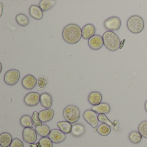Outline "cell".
<instances>
[{
	"instance_id": "1",
	"label": "cell",
	"mask_w": 147,
	"mask_h": 147,
	"mask_svg": "<svg viewBox=\"0 0 147 147\" xmlns=\"http://www.w3.org/2000/svg\"><path fill=\"white\" fill-rule=\"evenodd\" d=\"M62 35L63 38L66 42L69 44H75L82 37V29L76 24H69L63 28Z\"/></svg>"
},
{
	"instance_id": "2",
	"label": "cell",
	"mask_w": 147,
	"mask_h": 147,
	"mask_svg": "<svg viewBox=\"0 0 147 147\" xmlns=\"http://www.w3.org/2000/svg\"><path fill=\"white\" fill-rule=\"evenodd\" d=\"M102 38L104 45L110 51H116L120 47V39L113 32H106L103 34Z\"/></svg>"
},
{
	"instance_id": "3",
	"label": "cell",
	"mask_w": 147,
	"mask_h": 147,
	"mask_svg": "<svg viewBox=\"0 0 147 147\" xmlns=\"http://www.w3.org/2000/svg\"><path fill=\"white\" fill-rule=\"evenodd\" d=\"M126 25L128 30L131 33L138 34L144 29V21L140 16L133 15L128 19Z\"/></svg>"
},
{
	"instance_id": "4",
	"label": "cell",
	"mask_w": 147,
	"mask_h": 147,
	"mask_svg": "<svg viewBox=\"0 0 147 147\" xmlns=\"http://www.w3.org/2000/svg\"><path fill=\"white\" fill-rule=\"evenodd\" d=\"M63 114L66 121L71 123H76L80 117V109L74 105H69L66 107L63 110Z\"/></svg>"
},
{
	"instance_id": "5",
	"label": "cell",
	"mask_w": 147,
	"mask_h": 147,
	"mask_svg": "<svg viewBox=\"0 0 147 147\" xmlns=\"http://www.w3.org/2000/svg\"><path fill=\"white\" fill-rule=\"evenodd\" d=\"M20 77V72L18 70L10 69L5 74L4 81L9 86H14L18 82Z\"/></svg>"
},
{
	"instance_id": "6",
	"label": "cell",
	"mask_w": 147,
	"mask_h": 147,
	"mask_svg": "<svg viewBox=\"0 0 147 147\" xmlns=\"http://www.w3.org/2000/svg\"><path fill=\"white\" fill-rule=\"evenodd\" d=\"M104 25L105 28L109 31H117L121 27V20L118 17L115 16L110 17L105 20Z\"/></svg>"
},
{
	"instance_id": "7",
	"label": "cell",
	"mask_w": 147,
	"mask_h": 147,
	"mask_svg": "<svg viewBox=\"0 0 147 147\" xmlns=\"http://www.w3.org/2000/svg\"><path fill=\"white\" fill-rule=\"evenodd\" d=\"M83 116L86 122L93 128H95L98 126L99 120L96 112L92 110H87L84 112Z\"/></svg>"
},
{
	"instance_id": "8",
	"label": "cell",
	"mask_w": 147,
	"mask_h": 147,
	"mask_svg": "<svg viewBox=\"0 0 147 147\" xmlns=\"http://www.w3.org/2000/svg\"><path fill=\"white\" fill-rule=\"evenodd\" d=\"M41 94L37 92H31L24 98V102L27 106L33 107L37 105L40 102Z\"/></svg>"
},
{
	"instance_id": "9",
	"label": "cell",
	"mask_w": 147,
	"mask_h": 147,
	"mask_svg": "<svg viewBox=\"0 0 147 147\" xmlns=\"http://www.w3.org/2000/svg\"><path fill=\"white\" fill-rule=\"evenodd\" d=\"M32 128H25L23 131V138L28 143H35L37 140V134Z\"/></svg>"
},
{
	"instance_id": "10",
	"label": "cell",
	"mask_w": 147,
	"mask_h": 147,
	"mask_svg": "<svg viewBox=\"0 0 147 147\" xmlns=\"http://www.w3.org/2000/svg\"><path fill=\"white\" fill-rule=\"evenodd\" d=\"M49 138L52 142L55 144L62 142L66 138V134L58 129H53L51 131Z\"/></svg>"
},
{
	"instance_id": "11",
	"label": "cell",
	"mask_w": 147,
	"mask_h": 147,
	"mask_svg": "<svg viewBox=\"0 0 147 147\" xmlns=\"http://www.w3.org/2000/svg\"><path fill=\"white\" fill-rule=\"evenodd\" d=\"M88 43L89 47L94 51L100 49L104 45L103 38L98 35H95L88 39Z\"/></svg>"
},
{
	"instance_id": "12",
	"label": "cell",
	"mask_w": 147,
	"mask_h": 147,
	"mask_svg": "<svg viewBox=\"0 0 147 147\" xmlns=\"http://www.w3.org/2000/svg\"><path fill=\"white\" fill-rule=\"evenodd\" d=\"M37 84V80L32 75L26 76L22 80V85L24 88L27 90L33 89Z\"/></svg>"
},
{
	"instance_id": "13",
	"label": "cell",
	"mask_w": 147,
	"mask_h": 147,
	"mask_svg": "<svg viewBox=\"0 0 147 147\" xmlns=\"http://www.w3.org/2000/svg\"><path fill=\"white\" fill-rule=\"evenodd\" d=\"M82 37L85 40H88L95 35V26L91 24H87L82 29Z\"/></svg>"
},
{
	"instance_id": "14",
	"label": "cell",
	"mask_w": 147,
	"mask_h": 147,
	"mask_svg": "<svg viewBox=\"0 0 147 147\" xmlns=\"http://www.w3.org/2000/svg\"><path fill=\"white\" fill-rule=\"evenodd\" d=\"M38 113L39 119L42 123H47L52 120L55 114V111L50 108L40 111Z\"/></svg>"
},
{
	"instance_id": "15",
	"label": "cell",
	"mask_w": 147,
	"mask_h": 147,
	"mask_svg": "<svg viewBox=\"0 0 147 147\" xmlns=\"http://www.w3.org/2000/svg\"><path fill=\"white\" fill-rule=\"evenodd\" d=\"M30 16L36 20H42L43 17V13L39 6L32 5L29 8Z\"/></svg>"
},
{
	"instance_id": "16",
	"label": "cell",
	"mask_w": 147,
	"mask_h": 147,
	"mask_svg": "<svg viewBox=\"0 0 147 147\" xmlns=\"http://www.w3.org/2000/svg\"><path fill=\"white\" fill-rule=\"evenodd\" d=\"M40 102L43 107L46 109H50L53 104L52 96L48 93H42L40 96Z\"/></svg>"
},
{
	"instance_id": "17",
	"label": "cell",
	"mask_w": 147,
	"mask_h": 147,
	"mask_svg": "<svg viewBox=\"0 0 147 147\" xmlns=\"http://www.w3.org/2000/svg\"><path fill=\"white\" fill-rule=\"evenodd\" d=\"M102 100V94L99 92H92L88 95V102L92 105L96 106L99 105L101 103Z\"/></svg>"
},
{
	"instance_id": "18",
	"label": "cell",
	"mask_w": 147,
	"mask_h": 147,
	"mask_svg": "<svg viewBox=\"0 0 147 147\" xmlns=\"http://www.w3.org/2000/svg\"><path fill=\"white\" fill-rule=\"evenodd\" d=\"M91 110L99 114H107L111 111V107L107 103H101L98 105L92 107Z\"/></svg>"
},
{
	"instance_id": "19",
	"label": "cell",
	"mask_w": 147,
	"mask_h": 147,
	"mask_svg": "<svg viewBox=\"0 0 147 147\" xmlns=\"http://www.w3.org/2000/svg\"><path fill=\"white\" fill-rule=\"evenodd\" d=\"M12 136L8 132H3L0 135V144L2 147H8L13 141Z\"/></svg>"
},
{
	"instance_id": "20",
	"label": "cell",
	"mask_w": 147,
	"mask_h": 147,
	"mask_svg": "<svg viewBox=\"0 0 147 147\" xmlns=\"http://www.w3.org/2000/svg\"><path fill=\"white\" fill-rule=\"evenodd\" d=\"M86 129L83 125L79 123H76L72 126L71 133L74 136L79 137L85 133Z\"/></svg>"
},
{
	"instance_id": "21",
	"label": "cell",
	"mask_w": 147,
	"mask_h": 147,
	"mask_svg": "<svg viewBox=\"0 0 147 147\" xmlns=\"http://www.w3.org/2000/svg\"><path fill=\"white\" fill-rule=\"evenodd\" d=\"M56 3V1L55 0H41L38 6L43 11H47L51 9Z\"/></svg>"
},
{
	"instance_id": "22",
	"label": "cell",
	"mask_w": 147,
	"mask_h": 147,
	"mask_svg": "<svg viewBox=\"0 0 147 147\" xmlns=\"http://www.w3.org/2000/svg\"><path fill=\"white\" fill-rule=\"evenodd\" d=\"M57 125L59 129L65 134L71 133L73 126L71 123L67 121H60L57 123Z\"/></svg>"
},
{
	"instance_id": "23",
	"label": "cell",
	"mask_w": 147,
	"mask_h": 147,
	"mask_svg": "<svg viewBox=\"0 0 147 147\" xmlns=\"http://www.w3.org/2000/svg\"><path fill=\"white\" fill-rule=\"evenodd\" d=\"M15 20L18 24L23 27L28 26L30 22L29 18L24 13L18 14L15 18Z\"/></svg>"
},
{
	"instance_id": "24",
	"label": "cell",
	"mask_w": 147,
	"mask_h": 147,
	"mask_svg": "<svg viewBox=\"0 0 147 147\" xmlns=\"http://www.w3.org/2000/svg\"><path fill=\"white\" fill-rule=\"evenodd\" d=\"M36 131L40 136L46 137L49 136L51 130H50L49 127L47 125L43 124L41 126L36 127Z\"/></svg>"
},
{
	"instance_id": "25",
	"label": "cell",
	"mask_w": 147,
	"mask_h": 147,
	"mask_svg": "<svg viewBox=\"0 0 147 147\" xmlns=\"http://www.w3.org/2000/svg\"><path fill=\"white\" fill-rule=\"evenodd\" d=\"M143 137L138 131H131L129 135V138L132 143L137 144L142 141Z\"/></svg>"
},
{
	"instance_id": "26",
	"label": "cell",
	"mask_w": 147,
	"mask_h": 147,
	"mask_svg": "<svg viewBox=\"0 0 147 147\" xmlns=\"http://www.w3.org/2000/svg\"><path fill=\"white\" fill-rule=\"evenodd\" d=\"M20 123L24 128H32L33 126L31 117L28 115H25L21 117Z\"/></svg>"
},
{
	"instance_id": "27",
	"label": "cell",
	"mask_w": 147,
	"mask_h": 147,
	"mask_svg": "<svg viewBox=\"0 0 147 147\" xmlns=\"http://www.w3.org/2000/svg\"><path fill=\"white\" fill-rule=\"evenodd\" d=\"M97 130L100 135L105 136H108L111 133V128L110 126L108 125L102 123L97 128Z\"/></svg>"
},
{
	"instance_id": "28",
	"label": "cell",
	"mask_w": 147,
	"mask_h": 147,
	"mask_svg": "<svg viewBox=\"0 0 147 147\" xmlns=\"http://www.w3.org/2000/svg\"><path fill=\"white\" fill-rule=\"evenodd\" d=\"M37 80L38 86L40 90H43L48 86L49 80L45 76H40L38 77Z\"/></svg>"
},
{
	"instance_id": "29",
	"label": "cell",
	"mask_w": 147,
	"mask_h": 147,
	"mask_svg": "<svg viewBox=\"0 0 147 147\" xmlns=\"http://www.w3.org/2000/svg\"><path fill=\"white\" fill-rule=\"evenodd\" d=\"M138 131L142 136L147 138V120L143 121L139 124Z\"/></svg>"
},
{
	"instance_id": "30",
	"label": "cell",
	"mask_w": 147,
	"mask_h": 147,
	"mask_svg": "<svg viewBox=\"0 0 147 147\" xmlns=\"http://www.w3.org/2000/svg\"><path fill=\"white\" fill-rule=\"evenodd\" d=\"M38 115H39V113L37 111H35L33 113L32 117H31L32 123L36 128L41 126L43 125L42 122L39 119Z\"/></svg>"
},
{
	"instance_id": "31",
	"label": "cell",
	"mask_w": 147,
	"mask_h": 147,
	"mask_svg": "<svg viewBox=\"0 0 147 147\" xmlns=\"http://www.w3.org/2000/svg\"><path fill=\"white\" fill-rule=\"evenodd\" d=\"M38 142L41 147H53V142L49 138L42 137L39 140Z\"/></svg>"
},
{
	"instance_id": "32",
	"label": "cell",
	"mask_w": 147,
	"mask_h": 147,
	"mask_svg": "<svg viewBox=\"0 0 147 147\" xmlns=\"http://www.w3.org/2000/svg\"><path fill=\"white\" fill-rule=\"evenodd\" d=\"M98 118L99 121L103 123L106 124L109 126L113 127H114L115 126L114 123L109 120V119L106 116L105 114H99L98 116Z\"/></svg>"
},
{
	"instance_id": "33",
	"label": "cell",
	"mask_w": 147,
	"mask_h": 147,
	"mask_svg": "<svg viewBox=\"0 0 147 147\" xmlns=\"http://www.w3.org/2000/svg\"><path fill=\"white\" fill-rule=\"evenodd\" d=\"M10 147H24V143L20 139L15 138L13 140Z\"/></svg>"
},
{
	"instance_id": "34",
	"label": "cell",
	"mask_w": 147,
	"mask_h": 147,
	"mask_svg": "<svg viewBox=\"0 0 147 147\" xmlns=\"http://www.w3.org/2000/svg\"><path fill=\"white\" fill-rule=\"evenodd\" d=\"M0 7H1V17L3 12V4L1 2H0Z\"/></svg>"
},
{
	"instance_id": "35",
	"label": "cell",
	"mask_w": 147,
	"mask_h": 147,
	"mask_svg": "<svg viewBox=\"0 0 147 147\" xmlns=\"http://www.w3.org/2000/svg\"><path fill=\"white\" fill-rule=\"evenodd\" d=\"M29 147H38L36 143H33L31 144L30 145H29Z\"/></svg>"
},
{
	"instance_id": "36",
	"label": "cell",
	"mask_w": 147,
	"mask_h": 147,
	"mask_svg": "<svg viewBox=\"0 0 147 147\" xmlns=\"http://www.w3.org/2000/svg\"><path fill=\"white\" fill-rule=\"evenodd\" d=\"M144 108H145V111L147 113V100H146L145 104H144Z\"/></svg>"
},
{
	"instance_id": "37",
	"label": "cell",
	"mask_w": 147,
	"mask_h": 147,
	"mask_svg": "<svg viewBox=\"0 0 147 147\" xmlns=\"http://www.w3.org/2000/svg\"><path fill=\"white\" fill-rule=\"evenodd\" d=\"M37 145V147H41V146H40V144H39V143L38 142L36 143Z\"/></svg>"
},
{
	"instance_id": "38",
	"label": "cell",
	"mask_w": 147,
	"mask_h": 147,
	"mask_svg": "<svg viewBox=\"0 0 147 147\" xmlns=\"http://www.w3.org/2000/svg\"><path fill=\"white\" fill-rule=\"evenodd\" d=\"M1 70H2V65H1Z\"/></svg>"
}]
</instances>
